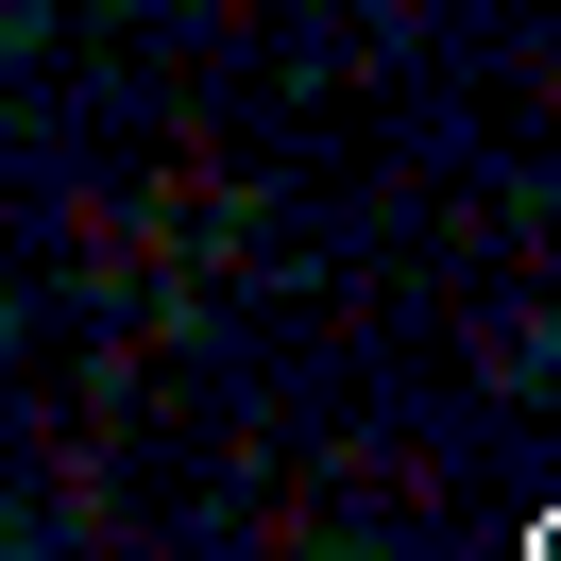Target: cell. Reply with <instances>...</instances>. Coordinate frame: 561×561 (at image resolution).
<instances>
[{
	"mask_svg": "<svg viewBox=\"0 0 561 561\" xmlns=\"http://www.w3.org/2000/svg\"><path fill=\"white\" fill-rule=\"evenodd\" d=\"M527 561H561V511H545V527H527Z\"/></svg>",
	"mask_w": 561,
	"mask_h": 561,
	"instance_id": "obj_1",
	"label": "cell"
}]
</instances>
